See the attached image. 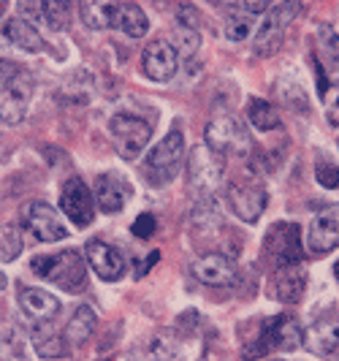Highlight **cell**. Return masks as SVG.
I'll list each match as a JSON object with an SVG mask.
<instances>
[{"mask_svg":"<svg viewBox=\"0 0 339 361\" xmlns=\"http://www.w3.org/2000/svg\"><path fill=\"white\" fill-rule=\"evenodd\" d=\"M30 269L36 271L38 277L49 280L57 288L68 290V293H79V290L87 288V261L79 250L36 255L30 261Z\"/></svg>","mask_w":339,"mask_h":361,"instance_id":"cell-2","label":"cell"},{"mask_svg":"<svg viewBox=\"0 0 339 361\" xmlns=\"http://www.w3.org/2000/svg\"><path fill=\"white\" fill-rule=\"evenodd\" d=\"M19 71H22V68H19L17 63H11V60H3V57H0V90H3V87H6V85H8Z\"/></svg>","mask_w":339,"mask_h":361,"instance_id":"cell-35","label":"cell"},{"mask_svg":"<svg viewBox=\"0 0 339 361\" xmlns=\"http://www.w3.org/2000/svg\"><path fill=\"white\" fill-rule=\"evenodd\" d=\"M114 27L123 30L128 38H142L149 30V19L142 11V6H136V3H117Z\"/></svg>","mask_w":339,"mask_h":361,"instance_id":"cell-23","label":"cell"},{"mask_svg":"<svg viewBox=\"0 0 339 361\" xmlns=\"http://www.w3.org/2000/svg\"><path fill=\"white\" fill-rule=\"evenodd\" d=\"M304 343L315 356H339V318L312 324L304 334Z\"/></svg>","mask_w":339,"mask_h":361,"instance_id":"cell-19","label":"cell"},{"mask_svg":"<svg viewBox=\"0 0 339 361\" xmlns=\"http://www.w3.org/2000/svg\"><path fill=\"white\" fill-rule=\"evenodd\" d=\"M193 274L204 286H212V288H228L236 283V267L223 253H204L201 258H196Z\"/></svg>","mask_w":339,"mask_h":361,"instance_id":"cell-17","label":"cell"},{"mask_svg":"<svg viewBox=\"0 0 339 361\" xmlns=\"http://www.w3.org/2000/svg\"><path fill=\"white\" fill-rule=\"evenodd\" d=\"M182 155H185V136H182L179 128H171L161 142L152 147V152L147 155L142 169L144 180L155 185V188L171 182L177 174L179 163H182Z\"/></svg>","mask_w":339,"mask_h":361,"instance_id":"cell-4","label":"cell"},{"mask_svg":"<svg viewBox=\"0 0 339 361\" xmlns=\"http://www.w3.org/2000/svg\"><path fill=\"white\" fill-rule=\"evenodd\" d=\"M3 36H6V41H11L14 47H19L22 52H41L44 49V38H41V33L27 19H6Z\"/></svg>","mask_w":339,"mask_h":361,"instance_id":"cell-22","label":"cell"},{"mask_svg":"<svg viewBox=\"0 0 339 361\" xmlns=\"http://www.w3.org/2000/svg\"><path fill=\"white\" fill-rule=\"evenodd\" d=\"M30 340L41 359H60L66 353V334H60V329L52 321H41L33 326Z\"/></svg>","mask_w":339,"mask_h":361,"instance_id":"cell-20","label":"cell"},{"mask_svg":"<svg viewBox=\"0 0 339 361\" xmlns=\"http://www.w3.org/2000/svg\"><path fill=\"white\" fill-rule=\"evenodd\" d=\"M302 228L296 223H274L264 239V258L274 269H290L302 261Z\"/></svg>","mask_w":339,"mask_h":361,"instance_id":"cell-6","label":"cell"},{"mask_svg":"<svg viewBox=\"0 0 339 361\" xmlns=\"http://www.w3.org/2000/svg\"><path fill=\"white\" fill-rule=\"evenodd\" d=\"M269 3L266 0H245V3H233L231 14H247V17H258V14H266Z\"/></svg>","mask_w":339,"mask_h":361,"instance_id":"cell-33","label":"cell"},{"mask_svg":"<svg viewBox=\"0 0 339 361\" xmlns=\"http://www.w3.org/2000/svg\"><path fill=\"white\" fill-rule=\"evenodd\" d=\"M0 356L3 359H19V356H25V350H22V334L17 331V326L0 324Z\"/></svg>","mask_w":339,"mask_h":361,"instance_id":"cell-30","label":"cell"},{"mask_svg":"<svg viewBox=\"0 0 339 361\" xmlns=\"http://www.w3.org/2000/svg\"><path fill=\"white\" fill-rule=\"evenodd\" d=\"M6 283H8V280H6V274L0 271V293H3V288H6Z\"/></svg>","mask_w":339,"mask_h":361,"instance_id":"cell-36","label":"cell"},{"mask_svg":"<svg viewBox=\"0 0 339 361\" xmlns=\"http://www.w3.org/2000/svg\"><path fill=\"white\" fill-rule=\"evenodd\" d=\"M223 180H226V158L212 152L207 145L193 147L187 158V190L198 201H207L217 193Z\"/></svg>","mask_w":339,"mask_h":361,"instance_id":"cell-3","label":"cell"},{"mask_svg":"<svg viewBox=\"0 0 339 361\" xmlns=\"http://www.w3.org/2000/svg\"><path fill=\"white\" fill-rule=\"evenodd\" d=\"M250 30H252V17H247V14H231L228 22H226V38L233 41V44L245 41V38L250 36Z\"/></svg>","mask_w":339,"mask_h":361,"instance_id":"cell-31","label":"cell"},{"mask_svg":"<svg viewBox=\"0 0 339 361\" xmlns=\"http://www.w3.org/2000/svg\"><path fill=\"white\" fill-rule=\"evenodd\" d=\"M304 288H307V280L299 271V267H290V269H277L274 280H271V293L277 302L283 305H296L302 302Z\"/></svg>","mask_w":339,"mask_h":361,"instance_id":"cell-21","label":"cell"},{"mask_svg":"<svg viewBox=\"0 0 339 361\" xmlns=\"http://www.w3.org/2000/svg\"><path fill=\"white\" fill-rule=\"evenodd\" d=\"M307 247L315 255H326L339 247V204H328L312 217L307 231Z\"/></svg>","mask_w":339,"mask_h":361,"instance_id":"cell-12","label":"cell"},{"mask_svg":"<svg viewBox=\"0 0 339 361\" xmlns=\"http://www.w3.org/2000/svg\"><path fill=\"white\" fill-rule=\"evenodd\" d=\"M92 193L87 190V185L79 180V177H71V180L63 185L60 190V209L66 212V217H71L73 226L79 228H87L95 217V207H92Z\"/></svg>","mask_w":339,"mask_h":361,"instance_id":"cell-13","label":"cell"},{"mask_svg":"<svg viewBox=\"0 0 339 361\" xmlns=\"http://www.w3.org/2000/svg\"><path fill=\"white\" fill-rule=\"evenodd\" d=\"M130 196H133V188H130V182H128L123 174H117V171L98 174L95 190H92V199H95V204L101 207V212H106V215L123 212Z\"/></svg>","mask_w":339,"mask_h":361,"instance_id":"cell-15","label":"cell"},{"mask_svg":"<svg viewBox=\"0 0 339 361\" xmlns=\"http://www.w3.org/2000/svg\"><path fill=\"white\" fill-rule=\"evenodd\" d=\"M247 117H250L255 130H274V128H280V111L271 106L269 101H261V98H250Z\"/></svg>","mask_w":339,"mask_h":361,"instance_id":"cell-26","label":"cell"},{"mask_svg":"<svg viewBox=\"0 0 339 361\" xmlns=\"http://www.w3.org/2000/svg\"><path fill=\"white\" fill-rule=\"evenodd\" d=\"M207 147L217 155H247L250 152V136L245 126L231 117V114H220L207 126Z\"/></svg>","mask_w":339,"mask_h":361,"instance_id":"cell-9","label":"cell"},{"mask_svg":"<svg viewBox=\"0 0 339 361\" xmlns=\"http://www.w3.org/2000/svg\"><path fill=\"white\" fill-rule=\"evenodd\" d=\"M302 14V3H277V6H269L266 17L261 22L258 33H255V44H252V52L261 54V57H271L283 49V41H285V30L293 19Z\"/></svg>","mask_w":339,"mask_h":361,"instance_id":"cell-5","label":"cell"},{"mask_svg":"<svg viewBox=\"0 0 339 361\" xmlns=\"http://www.w3.org/2000/svg\"><path fill=\"white\" fill-rule=\"evenodd\" d=\"M334 274H337V280H339V261H337V267H334Z\"/></svg>","mask_w":339,"mask_h":361,"instance_id":"cell-37","label":"cell"},{"mask_svg":"<svg viewBox=\"0 0 339 361\" xmlns=\"http://www.w3.org/2000/svg\"><path fill=\"white\" fill-rule=\"evenodd\" d=\"M79 11H82V22L87 25L90 30H109V27H114V19H117V3L85 0L79 6Z\"/></svg>","mask_w":339,"mask_h":361,"instance_id":"cell-24","label":"cell"},{"mask_svg":"<svg viewBox=\"0 0 339 361\" xmlns=\"http://www.w3.org/2000/svg\"><path fill=\"white\" fill-rule=\"evenodd\" d=\"M271 361H283V359H271Z\"/></svg>","mask_w":339,"mask_h":361,"instance_id":"cell-38","label":"cell"},{"mask_svg":"<svg viewBox=\"0 0 339 361\" xmlns=\"http://www.w3.org/2000/svg\"><path fill=\"white\" fill-rule=\"evenodd\" d=\"M95 326H98V318H95L92 307H87V305H79V307L73 310L68 326H66V343L73 345V348H76V345H85L90 337H92Z\"/></svg>","mask_w":339,"mask_h":361,"instance_id":"cell-25","label":"cell"},{"mask_svg":"<svg viewBox=\"0 0 339 361\" xmlns=\"http://www.w3.org/2000/svg\"><path fill=\"white\" fill-rule=\"evenodd\" d=\"M109 136H111L114 149L120 152V158L136 161L139 152H144V147L152 139V126L142 117H136V114L120 111L109 120Z\"/></svg>","mask_w":339,"mask_h":361,"instance_id":"cell-7","label":"cell"},{"mask_svg":"<svg viewBox=\"0 0 339 361\" xmlns=\"http://www.w3.org/2000/svg\"><path fill=\"white\" fill-rule=\"evenodd\" d=\"M17 299H19L22 312H25L30 321H36V324H41V321H52L54 315L60 312L57 296L44 288H19Z\"/></svg>","mask_w":339,"mask_h":361,"instance_id":"cell-18","label":"cell"},{"mask_svg":"<svg viewBox=\"0 0 339 361\" xmlns=\"http://www.w3.org/2000/svg\"><path fill=\"white\" fill-rule=\"evenodd\" d=\"M25 250V242H22V228L14 223H3L0 226V261H17Z\"/></svg>","mask_w":339,"mask_h":361,"instance_id":"cell-27","label":"cell"},{"mask_svg":"<svg viewBox=\"0 0 339 361\" xmlns=\"http://www.w3.org/2000/svg\"><path fill=\"white\" fill-rule=\"evenodd\" d=\"M304 345V329L293 315H274L264 318L258 324L255 337L245 343L242 356L245 361H252L258 356H266L271 350H299Z\"/></svg>","mask_w":339,"mask_h":361,"instance_id":"cell-1","label":"cell"},{"mask_svg":"<svg viewBox=\"0 0 339 361\" xmlns=\"http://www.w3.org/2000/svg\"><path fill=\"white\" fill-rule=\"evenodd\" d=\"M266 188L264 182L252 174H245L242 180H233L228 185V204H231L233 215L245 223H258V217L266 209Z\"/></svg>","mask_w":339,"mask_h":361,"instance_id":"cell-8","label":"cell"},{"mask_svg":"<svg viewBox=\"0 0 339 361\" xmlns=\"http://www.w3.org/2000/svg\"><path fill=\"white\" fill-rule=\"evenodd\" d=\"M85 258H87V264L92 267V271H95L104 283H117L128 269L125 255L120 253L114 245L101 242V239H92V242H90Z\"/></svg>","mask_w":339,"mask_h":361,"instance_id":"cell-16","label":"cell"},{"mask_svg":"<svg viewBox=\"0 0 339 361\" xmlns=\"http://www.w3.org/2000/svg\"><path fill=\"white\" fill-rule=\"evenodd\" d=\"M41 22L49 30H63L68 25V3L63 0H41Z\"/></svg>","mask_w":339,"mask_h":361,"instance_id":"cell-29","label":"cell"},{"mask_svg":"<svg viewBox=\"0 0 339 361\" xmlns=\"http://www.w3.org/2000/svg\"><path fill=\"white\" fill-rule=\"evenodd\" d=\"M155 228H158V220L152 215H139L136 217V223L130 226V231H133V236H139V239H149V236L155 234Z\"/></svg>","mask_w":339,"mask_h":361,"instance_id":"cell-34","label":"cell"},{"mask_svg":"<svg viewBox=\"0 0 339 361\" xmlns=\"http://www.w3.org/2000/svg\"><path fill=\"white\" fill-rule=\"evenodd\" d=\"M30 98H33V76L22 71L0 90V120L6 126H19L27 114V106H30Z\"/></svg>","mask_w":339,"mask_h":361,"instance_id":"cell-11","label":"cell"},{"mask_svg":"<svg viewBox=\"0 0 339 361\" xmlns=\"http://www.w3.org/2000/svg\"><path fill=\"white\" fill-rule=\"evenodd\" d=\"M133 361H174V345L166 337H152L133 353Z\"/></svg>","mask_w":339,"mask_h":361,"instance_id":"cell-28","label":"cell"},{"mask_svg":"<svg viewBox=\"0 0 339 361\" xmlns=\"http://www.w3.org/2000/svg\"><path fill=\"white\" fill-rule=\"evenodd\" d=\"M179 68V52L168 44V41H152L147 44L142 52V71L147 79L152 82H168L174 79Z\"/></svg>","mask_w":339,"mask_h":361,"instance_id":"cell-14","label":"cell"},{"mask_svg":"<svg viewBox=\"0 0 339 361\" xmlns=\"http://www.w3.org/2000/svg\"><path fill=\"white\" fill-rule=\"evenodd\" d=\"M22 228L38 242H60L68 239V228L60 220L57 209L47 201H30L22 207Z\"/></svg>","mask_w":339,"mask_h":361,"instance_id":"cell-10","label":"cell"},{"mask_svg":"<svg viewBox=\"0 0 339 361\" xmlns=\"http://www.w3.org/2000/svg\"><path fill=\"white\" fill-rule=\"evenodd\" d=\"M315 177H318V182H321L323 188H328V190L339 188V169L328 161V158H318V163H315Z\"/></svg>","mask_w":339,"mask_h":361,"instance_id":"cell-32","label":"cell"}]
</instances>
